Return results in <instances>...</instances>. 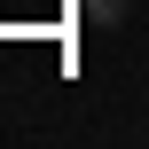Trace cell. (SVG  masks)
Here are the masks:
<instances>
[{"label":"cell","instance_id":"6da1fadb","mask_svg":"<svg viewBox=\"0 0 149 149\" xmlns=\"http://www.w3.org/2000/svg\"><path fill=\"white\" fill-rule=\"evenodd\" d=\"M126 8H134V0H79L86 24H126Z\"/></svg>","mask_w":149,"mask_h":149}]
</instances>
